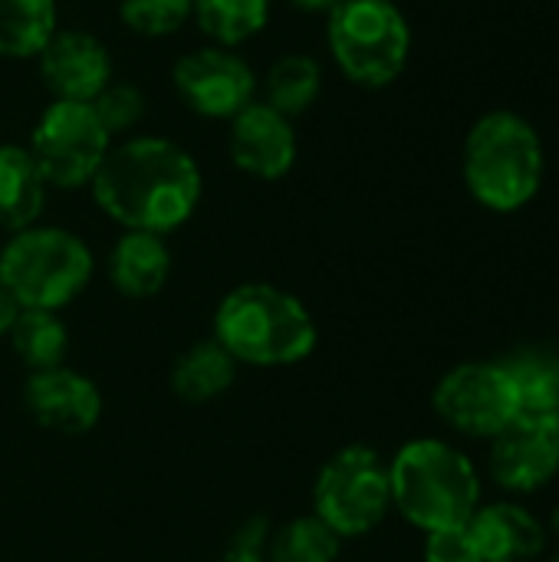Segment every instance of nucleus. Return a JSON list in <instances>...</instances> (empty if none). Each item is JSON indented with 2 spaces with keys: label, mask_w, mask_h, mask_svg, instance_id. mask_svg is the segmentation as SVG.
<instances>
[{
  "label": "nucleus",
  "mask_w": 559,
  "mask_h": 562,
  "mask_svg": "<svg viewBox=\"0 0 559 562\" xmlns=\"http://www.w3.org/2000/svg\"><path fill=\"white\" fill-rule=\"evenodd\" d=\"M119 20L142 40H165L191 20V0H119Z\"/></svg>",
  "instance_id": "393cba45"
},
{
  "label": "nucleus",
  "mask_w": 559,
  "mask_h": 562,
  "mask_svg": "<svg viewBox=\"0 0 559 562\" xmlns=\"http://www.w3.org/2000/svg\"><path fill=\"white\" fill-rule=\"evenodd\" d=\"M171 277V250L161 234L125 231L109 254V280L128 300H148L161 293Z\"/></svg>",
  "instance_id": "dca6fc26"
},
{
  "label": "nucleus",
  "mask_w": 559,
  "mask_h": 562,
  "mask_svg": "<svg viewBox=\"0 0 559 562\" xmlns=\"http://www.w3.org/2000/svg\"><path fill=\"white\" fill-rule=\"evenodd\" d=\"M10 346L23 366L43 372L63 366V356L69 349V333L53 310H20L10 329Z\"/></svg>",
  "instance_id": "5701e85b"
},
{
  "label": "nucleus",
  "mask_w": 559,
  "mask_h": 562,
  "mask_svg": "<svg viewBox=\"0 0 559 562\" xmlns=\"http://www.w3.org/2000/svg\"><path fill=\"white\" fill-rule=\"evenodd\" d=\"M227 155L237 171L257 181L287 178L300 155L293 119L280 115L264 99H254L227 122Z\"/></svg>",
  "instance_id": "ddd939ff"
},
{
  "label": "nucleus",
  "mask_w": 559,
  "mask_h": 562,
  "mask_svg": "<svg viewBox=\"0 0 559 562\" xmlns=\"http://www.w3.org/2000/svg\"><path fill=\"white\" fill-rule=\"evenodd\" d=\"M537 562H559V547H550V550H547V553H544Z\"/></svg>",
  "instance_id": "2f4dec72"
},
{
  "label": "nucleus",
  "mask_w": 559,
  "mask_h": 562,
  "mask_svg": "<svg viewBox=\"0 0 559 562\" xmlns=\"http://www.w3.org/2000/svg\"><path fill=\"white\" fill-rule=\"evenodd\" d=\"M422 560L425 562H484L478 553V543L468 527L435 530L422 540Z\"/></svg>",
  "instance_id": "bb28decb"
},
{
  "label": "nucleus",
  "mask_w": 559,
  "mask_h": 562,
  "mask_svg": "<svg viewBox=\"0 0 559 562\" xmlns=\"http://www.w3.org/2000/svg\"><path fill=\"white\" fill-rule=\"evenodd\" d=\"M260 99L277 109L287 119H300L303 112H310L323 92V66L316 56L310 53H283L267 66L264 86H260Z\"/></svg>",
  "instance_id": "6ab92c4d"
},
{
  "label": "nucleus",
  "mask_w": 559,
  "mask_h": 562,
  "mask_svg": "<svg viewBox=\"0 0 559 562\" xmlns=\"http://www.w3.org/2000/svg\"><path fill=\"white\" fill-rule=\"evenodd\" d=\"M313 514L343 540L372 533L392 514L389 458L369 445L339 448L316 474Z\"/></svg>",
  "instance_id": "0eeeda50"
},
{
  "label": "nucleus",
  "mask_w": 559,
  "mask_h": 562,
  "mask_svg": "<svg viewBox=\"0 0 559 562\" xmlns=\"http://www.w3.org/2000/svg\"><path fill=\"white\" fill-rule=\"evenodd\" d=\"M171 86L181 105L201 119L231 122L254 99H260V79L254 66L227 46H194L171 66Z\"/></svg>",
  "instance_id": "9b49d317"
},
{
  "label": "nucleus",
  "mask_w": 559,
  "mask_h": 562,
  "mask_svg": "<svg viewBox=\"0 0 559 562\" xmlns=\"http://www.w3.org/2000/svg\"><path fill=\"white\" fill-rule=\"evenodd\" d=\"M23 402L43 428L69 438L92 431L102 418L99 389L66 366L33 372L23 389Z\"/></svg>",
  "instance_id": "2eb2a0df"
},
{
  "label": "nucleus",
  "mask_w": 559,
  "mask_h": 562,
  "mask_svg": "<svg viewBox=\"0 0 559 562\" xmlns=\"http://www.w3.org/2000/svg\"><path fill=\"white\" fill-rule=\"evenodd\" d=\"M514 379L521 415L559 422V349L547 342H524L497 356Z\"/></svg>",
  "instance_id": "a211bd4d"
},
{
  "label": "nucleus",
  "mask_w": 559,
  "mask_h": 562,
  "mask_svg": "<svg viewBox=\"0 0 559 562\" xmlns=\"http://www.w3.org/2000/svg\"><path fill=\"white\" fill-rule=\"evenodd\" d=\"M92 270V250L66 227L33 224L10 234L0 250V286L23 310L59 313L89 286Z\"/></svg>",
  "instance_id": "39448f33"
},
{
  "label": "nucleus",
  "mask_w": 559,
  "mask_h": 562,
  "mask_svg": "<svg viewBox=\"0 0 559 562\" xmlns=\"http://www.w3.org/2000/svg\"><path fill=\"white\" fill-rule=\"evenodd\" d=\"M59 30V0H0V59H36Z\"/></svg>",
  "instance_id": "aec40b11"
},
{
  "label": "nucleus",
  "mask_w": 559,
  "mask_h": 562,
  "mask_svg": "<svg viewBox=\"0 0 559 562\" xmlns=\"http://www.w3.org/2000/svg\"><path fill=\"white\" fill-rule=\"evenodd\" d=\"M273 0H191V20L214 43L237 49L270 23Z\"/></svg>",
  "instance_id": "4be33fe9"
},
{
  "label": "nucleus",
  "mask_w": 559,
  "mask_h": 562,
  "mask_svg": "<svg viewBox=\"0 0 559 562\" xmlns=\"http://www.w3.org/2000/svg\"><path fill=\"white\" fill-rule=\"evenodd\" d=\"M33 63L43 89L59 102H92L115 79L105 40L79 26H59Z\"/></svg>",
  "instance_id": "f8f14e48"
},
{
  "label": "nucleus",
  "mask_w": 559,
  "mask_h": 562,
  "mask_svg": "<svg viewBox=\"0 0 559 562\" xmlns=\"http://www.w3.org/2000/svg\"><path fill=\"white\" fill-rule=\"evenodd\" d=\"M468 530L484 562H537L554 547L544 510H537L530 501L497 494L478 507V514L468 520Z\"/></svg>",
  "instance_id": "4468645a"
},
{
  "label": "nucleus",
  "mask_w": 559,
  "mask_h": 562,
  "mask_svg": "<svg viewBox=\"0 0 559 562\" xmlns=\"http://www.w3.org/2000/svg\"><path fill=\"white\" fill-rule=\"evenodd\" d=\"M343 550V537H336L316 514L297 517L283 530L270 537V562H336Z\"/></svg>",
  "instance_id": "b1692460"
},
{
  "label": "nucleus",
  "mask_w": 559,
  "mask_h": 562,
  "mask_svg": "<svg viewBox=\"0 0 559 562\" xmlns=\"http://www.w3.org/2000/svg\"><path fill=\"white\" fill-rule=\"evenodd\" d=\"M267 547H270V520L267 517H250L227 540L224 562H264Z\"/></svg>",
  "instance_id": "cd10ccee"
},
{
  "label": "nucleus",
  "mask_w": 559,
  "mask_h": 562,
  "mask_svg": "<svg viewBox=\"0 0 559 562\" xmlns=\"http://www.w3.org/2000/svg\"><path fill=\"white\" fill-rule=\"evenodd\" d=\"M432 412L458 441L488 445L521 415V402L511 372L494 356L465 359L441 372L432 389Z\"/></svg>",
  "instance_id": "6e6552de"
},
{
  "label": "nucleus",
  "mask_w": 559,
  "mask_h": 562,
  "mask_svg": "<svg viewBox=\"0 0 559 562\" xmlns=\"http://www.w3.org/2000/svg\"><path fill=\"white\" fill-rule=\"evenodd\" d=\"M89 105H92V112L99 115L102 128L112 135V142H115V138L135 135V128H138V125L145 122V115H148V99H145V92H142L135 82H119V79H112Z\"/></svg>",
  "instance_id": "a878e982"
},
{
  "label": "nucleus",
  "mask_w": 559,
  "mask_h": 562,
  "mask_svg": "<svg viewBox=\"0 0 559 562\" xmlns=\"http://www.w3.org/2000/svg\"><path fill=\"white\" fill-rule=\"evenodd\" d=\"M547 175L540 132L511 109L484 112L465 138L461 178L474 204L491 214H517L537 201Z\"/></svg>",
  "instance_id": "7ed1b4c3"
},
{
  "label": "nucleus",
  "mask_w": 559,
  "mask_h": 562,
  "mask_svg": "<svg viewBox=\"0 0 559 562\" xmlns=\"http://www.w3.org/2000/svg\"><path fill=\"white\" fill-rule=\"evenodd\" d=\"M234 375L237 362L231 359V352L217 339H204L178 356L171 369V389L181 402L201 405L224 395L234 385Z\"/></svg>",
  "instance_id": "412c9836"
},
{
  "label": "nucleus",
  "mask_w": 559,
  "mask_h": 562,
  "mask_svg": "<svg viewBox=\"0 0 559 562\" xmlns=\"http://www.w3.org/2000/svg\"><path fill=\"white\" fill-rule=\"evenodd\" d=\"M392 510L422 537L468 527L488 501L481 461L451 438H412L389 458Z\"/></svg>",
  "instance_id": "f03ea898"
},
{
  "label": "nucleus",
  "mask_w": 559,
  "mask_h": 562,
  "mask_svg": "<svg viewBox=\"0 0 559 562\" xmlns=\"http://www.w3.org/2000/svg\"><path fill=\"white\" fill-rule=\"evenodd\" d=\"M20 310H23V306H20V303H16V300L0 286V339H3V336H10V329H13V323H16Z\"/></svg>",
  "instance_id": "c85d7f7f"
},
{
  "label": "nucleus",
  "mask_w": 559,
  "mask_h": 562,
  "mask_svg": "<svg viewBox=\"0 0 559 562\" xmlns=\"http://www.w3.org/2000/svg\"><path fill=\"white\" fill-rule=\"evenodd\" d=\"M214 339L234 362L277 369L316 349V323L300 296L273 283H241L214 313Z\"/></svg>",
  "instance_id": "20e7f679"
},
{
  "label": "nucleus",
  "mask_w": 559,
  "mask_h": 562,
  "mask_svg": "<svg viewBox=\"0 0 559 562\" xmlns=\"http://www.w3.org/2000/svg\"><path fill=\"white\" fill-rule=\"evenodd\" d=\"M92 201L122 231L171 234L185 227L204 194L198 158L165 135H128L112 142L96 171Z\"/></svg>",
  "instance_id": "f257e3e1"
},
{
  "label": "nucleus",
  "mask_w": 559,
  "mask_h": 562,
  "mask_svg": "<svg viewBox=\"0 0 559 562\" xmlns=\"http://www.w3.org/2000/svg\"><path fill=\"white\" fill-rule=\"evenodd\" d=\"M26 148L49 188L79 191L89 188L102 168L112 148V135L102 128L89 102L49 99L30 128Z\"/></svg>",
  "instance_id": "1a4fd4ad"
},
{
  "label": "nucleus",
  "mask_w": 559,
  "mask_h": 562,
  "mask_svg": "<svg viewBox=\"0 0 559 562\" xmlns=\"http://www.w3.org/2000/svg\"><path fill=\"white\" fill-rule=\"evenodd\" d=\"M544 524H547V533H550L554 547H559V504L554 507V510H547V514H544Z\"/></svg>",
  "instance_id": "7c9ffc66"
},
{
  "label": "nucleus",
  "mask_w": 559,
  "mask_h": 562,
  "mask_svg": "<svg viewBox=\"0 0 559 562\" xmlns=\"http://www.w3.org/2000/svg\"><path fill=\"white\" fill-rule=\"evenodd\" d=\"M287 3H290L293 10H300V13H313V16L323 13V16H326L339 0H287Z\"/></svg>",
  "instance_id": "c756f323"
},
{
  "label": "nucleus",
  "mask_w": 559,
  "mask_h": 562,
  "mask_svg": "<svg viewBox=\"0 0 559 562\" xmlns=\"http://www.w3.org/2000/svg\"><path fill=\"white\" fill-rule=\"evenodd\" d=\"M484 481L497 497L534 501L559 481V422L517 415L484 445Z\"/></svg>",
  "instance_id": "9d476101"
},
{
  "label": "nucleus",
  "mask_w": 559,
  "mask_h": 562,
  "mask_svg": "<svg viewBox=\"0 0 559 562\" xmlns=\"http://www.w3.org/2000/svg\"><path fill=\"white\" fill-rule=\"evenodd\" d=\"M326 46L353 86L385 89L409 66L412 26L392 0H339L326 13Z\"/></svg>",
  "instance_id": "423d86ee"
},
{
  "label": "nucleus",
  "mask_w": 559,
  "mask_h": 562,
  "mask_svg": "<svg viewBox=\"0 0 559 562\" xmlns=\"http://www.w3.org/2000/svg\"><path fill=\"white\" fill-rule=\"evenodd\" d=\"M46 178L26 145L0 142V231L16 234L40 221L46 204Z\"/></svg>",
  "instance_id": "f3484780"
}]
</instances>
